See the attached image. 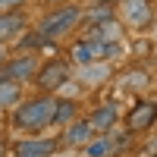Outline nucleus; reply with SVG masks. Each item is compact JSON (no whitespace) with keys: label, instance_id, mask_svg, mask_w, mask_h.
Wrapping results in <instances>:
<instances>
[{"label":"nucleus","instance_id":"f257e3e1","mask_svg":"<svg viewBox=\"0 0 157 157\" xmlns=\"http://www.w3.org/2000/svg\"><path fill=\"white\" fill-rule=\"evenodd\" d=\"M54 110H57V101L54 98H41V101H32L25 104L22 110H16V123L19 129H32V132H38V129H44L54 123Z\"/></svg>","mask_w":157,"mask_h":157},{"label":"nucleus","instance_id":"f03ea898","mask_svg":"<svg viewBox=\"0 0 157 157\" xmlns=\"http://www.w3.org/2000/svg\"><path fill=\"white\" fill-rule=\"evenodd\" d=\"M78 16H82V13H78L75 6H63V10H57V13H50V16L38 25V35L44 38H60V35H66L72 25L78 22Z\"/></svg>","mask_w":157,"mask_h":157},{"label":"nucleus","instance_id":"7ed1b4c3","mask_svg":"<svg viewBox=\"0 0 157 157\" xmlns=\"http://www.w3.org/2000/svg\"><path fill=\"white\" fill-rule=\"evenodd\" d=\"M123 22L148 25L151 22V3L148 0H123Z\"/></svg>","mask_w":157,"mask_h":157},{"label":"nucleus","instance_id":"20e7f679","mask_svg":"<svg viewBox=\"0 0 157 157\" xmlns=\"http://www.w3.org/2000/svg\"><path fill=\"white\" fill-rule=\"evenodd\" d=\"M66 63H63V60H50L47 63V66L41 69V78H38V82H41V88L44 91H54V88H60L63 82H66Z\"/></svg>","mask_w":157,"mask_h":157},{"label":"nucleus","instance_id":"39448f33","mask_svg":"<svg viewBox=\"0 0 157 157\" xmlns=\"http://www.w3.org/2000/svg\"><path fill=\"white\" fill-rule=\"evenodd\" d=\"M154 116H157V104H138V107L129 113V129L132 132H138V129H148L151 123H154Z\"/></svg>","mask_w":157,"mask_h":157},{"label":"nucleus","instance_id":"423d86ee","mask_svg":"<svg viewBox=\"0 0 157 157\" xmlns=\"http://www.w3.org/2000/svg\"><path fill=\"white\" fill-rule=\"evenodd\" d=\"M35 72V60L32 57H22V60H13L3 66V72H0V78H10V82H19V78L32 75Z\"/></svg>","mask_w":157,"mask_h":157},{"label":"nucleus","instance_id":"0eeeda50","mask_svg":"<svg viewBox=\"0 0 157 157\" xmlns=\"http://www.w3.org/2000/svg\"><path fill=\"white\" fill-rule=\"evenodd\" d=\"M116 123V107H101V110H94L88 116V126H91V132H107V129Z\"/></svg>","mask_w":157,"mask_h":157},{"label":"nucleus","instance_id":"6e6552de","mask_svg":"<svg viewBox=\"0 0 157 157\" xmlns=\"http://www.w3.org/2000/svg\"><path fill=\"white\" fill-rule=\"evenodd\" d=\"M22 25H25V19L19 13H0V41H6L16 32H22Z\"/></svg>","mask_w":157,"mask_h":157},{"label":"nucleus","instance_id":"1a4fd4ad","mask_svg":"<svg viewBox=\"0 0 157 157\" xmlns=\"http://www.w3.org/2000/svg\"><path fill=\"white\" fill-rule=\"evenodd\" d=\"M72 57L78 60V63H91V60H98V57H104V44L101 41H82V44H75V50H72Z\"/></svg>","mask_w":157,"mask_h":157},{"label":"nucleus","instance_id":"9d476101","mask_svg":"<svg viewBox=\"0 0 157 157\" xmlns=\"http://www.w3.org/2000/svg\"><path fill=\"white\" fill-rule=\"evenodd\" d=\"M78 75H82V82L98 85V82H104V78L110 75V66H107V63H94V60H91V63H85V69L78 72Z\"/></svg>","mask_w":157,"mask_h":157},{"label":"nucleus","instance_id":"9b49d317","mask_svg":"<svg viewBox=\"0 0 157 157\" xmlns=\"http://www.w3.org/2000/svg\"><path fill=\"white\" fill-rule=\"evenodd\" d=\"M19 148V154L22 157H41V154H47V151H54V141H22V145H16Z\"/></svg>","mask_w":157,"mask_h":157},{"label":"nucleus","instance_id":"f8f14e48","mask_svg":"<svg viewBox=\"0 0 157 157\" xmlns=\"http://www.w3.org/2000/svg\"><path fill=\"white\" fill-rule=\"evenodd\" d=\"M19 101V85L10 78H0V107H13Z\"/></svg>","mask_w":157,"mask_h":157},{"label":"nucleus","instance_id":"ddd939ff","mask_svg":"<svg viewBox=\"0 0 157 157\" xmlns=\"http://www.w3.org/2000/svg\"><path fill=\"white\" fill-rule=\"evenodd\" d=\"M88 135H91V126H88V120H85V123L69 126V129H66V135H63V141H66V145H78V141H85Z\"/></svg>","mask_w":157,"mask_h":157},{"label":"nucleus","instance_id":"4468645a","mask_svg":"<svg viewBox=\"0 0 157 157\" xmlns=\"http://www.w3.org/2000/svg\"><path fill=\"white\" fill-rule=\"evenodd\" d=\"M107 151H110V141H107V138H101V141H91V145H88V157H104Z\"/></svg>","mask_w":157,"mask_h":157},{"label":"nucleus","instance_id":"2eb2a0df","mask_svg":"<svg viewBox=\"0 0 157 157\" xmlns=\"http://www.w3.org/2000/svg\"><path fill=\"white\" fill-rule=\"evenodd\" d=\"M69 116H72V104H66V101L57 104V110H54V123H66Z\"/></svg>","mask_w":157,"mask_h":157},{"label":"nucleus","instance_id":"dca6fc26","mask_svg":"<svg viewBox=\"0 0 157 157\" xmlns=\"http://www.w3.org/2000/svg\"><path fill=\"white\" fill-rule=\"evenodd\" d=\"M16 3H22V0H0V10H10V6H16Z\"/></svg>","mask_w":157,"mask_h":157}]
</instances>
